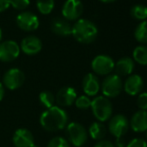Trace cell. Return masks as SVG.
I'll return each instance as SVG.
<instances>
[{
  "instance_id": "1",
  "label": "cell",
  "mask_w": 147,
  "mask_h": 147,
  "mask_svg": "<svg viewBox=\"0 0 147 147\" xmlns=\"http://www.w3.org/2000/svg\"><path fill=\"white\" fill-rule=\"evenodd\" d=\"M68 114L63 108L54 105L49 109H45L40 115L39 122L44 130L48 132H57L63 130L68 124Z\"/></svg>"
},
{
  "instance_id": "2",
  "label": "cell",
  "mask_w": 147,
  "mask_h": 147,
  "mask_svg": "<svg viewBox=\"0 0 147 147\" xmlns=\"http://www.w3.org/2000/svg\"><path fill=\"white\" fill-rule=\"evenodd\" d=\"M71 34L80 43H92L98 35V29L92 21L88 19H78L72 26Z\"/></svg>"
},
{
  "instance_id": "3",
  "label": "cell",
  "mask_w": 147,
  "mask_h": 147,
  "mask_svg": "<svg viewBox=\"0 0 147 147\" xmlns=\"http://www.w3.org/2000/svg\"><path fill=\"white\" fill-rule=\"evenodd\" d=\"M90 109L96 121L101 123L109 121V119L113 115L112 102L110 101V99L106 98L103 95L95 96L91 100Z\"/></svg>"
},
{
  "instance_id": "4",
  "label": "cell",
  "mask_w": 147,
  "mask_h": 147,
  "mask_svg": "<svg viewBox=\"0 0 147 147\" xmlns=\"http://www.w3.org/2000/svg\"><path fill=\"white\" fill-rule=\"evenodd\" d=\"M67 141L74 147H82L87 142L88 132L82 124L78 122H70L66 126Z\"/></svg>"
},
{
  "instance_id": "5",
  "label": "cell",
  "mask_w": 147,
  "mask_h": 147,
  "mask_svg": "<svg viewBox=\"0 0 147 147\" xmlns=\"http://www.w3.org/2000/svg\"><path fill=\"white\" fill-rule=\"evenodd\" d=\"M101 92L106 98H116L123 90V81L121 77L116 74H109L105 76L101 82Z\"/></svg>"
},
{
  "instance_id": "6",
  "label": "cell",
  "mask_w": 147,
  "mask_h": 147,
  "mask_svg": "<svg viewBox=\"0 0 147 147\" xmlns=\"http://www.w3.org/2000/svg\"><path fill=\"white\" fill-rule=\"evenodd\" d=\"M129 130V120L125 115L118 113L112 115L108 122V131L113 137L123 138Z\"/></svg>"
},
{
  "instance_id": "7",
  "label": "cell",
  "mask_w": 147,
  "mask_h": 147,
  "mask_svg": "<svg viewBox=\"0 0 147 147\" xmlns=\"http://www.w3.org/2000/svg\"><path fill=\"white\" fill-rule=\"evenodd\" d=\"M114 60L108 55L100 54L93 58L91 62V68L95 75L99 76H107L114 71Z\"/></svg>"
},
{
  "instance_id": "8",
  "label": "cell",
  "mask_w": 147,
  "mask_h": 147,
  "mask_svg": "<svg viewBox=\"0 0 147 147\" xmlns=\"http://www.w3.org/2000/svg\"><path fill=\"white\" fill-rule=\"evenodd\" d=\"M25 81V74L18 68L7 70L3 76V84L9 90H15L21 87Z\"/></svg>"
},
{
  "instance_id": "9",
  "label": "cell",
  "mask_w": 147,
  "mask_h": 147,
  "mask_svg": "<svg viewBox=\"0 0 147 147\" xmlns=\"http://www.w3.org/2000/svg\"><path fill=\"white\" fill-rule=\"evenodd\" d=\"M83 13V4L80 0H66L62 7V15L67 21H77Z\"/></svg>"
},
{
  "instance_id": "10",
  "label": "cell",
  "mask_w": 147,
  "mask_h": 147,
  "mask_svg": "<svg viewBox=\"0 0 147 147\" xmlns=\"http://www.w3.org/2000/svg\"><path fill=\"white\" fill-rule=\"evenodd\" d=\"M20 54V46L13 40H7L0 43V60L11 62Z\"/></svg>"
},
{
  "instance_id": "11",
  "label": "cell",
  "mask_w": 147,
  "mask_h": 147,
  "mask_svg": "<svg viewBox=\"0 0 147 147\" xmlns=\"http://www.w3.org/2000/svg\"><path fill=\"white\" fill-rule=\"evenodd\" d=\"M77 98V92L71 86H64L60 88L55 95V103L59 107L64 109V107H69L74 104Z\"/></svg>"
},
{
  "instance_id": "12",
  "label": "cell",
  "mask_w": 147,
  "mask_h": 147,
  "mask_svg": "<svg viewBox=\"0 0 147 147\" xmlns=\"http://www.w3.org/2000/svg\"><path fill=\"white\" fill-rule=\"evenodd\" d=\"M16 24L23 31H34L39 27V19L32 12L25 11L18 14L16 17Z\"/></svg>"
},
{
  "instance_id": "13",
  "label": "cell",
  "mask_w": 147,
  "mask_h": 147,
  "mask_svg": "<svg viewBox=\"0 0 147 147\" xmlns=\"http://www.w3.org/2000/svg\"><path fill=\"white\" fill-rule=\"evenodd\" d=\"M144 81L139 74H131L127 76L123 82V90L129 96H136L143 90Z\"/></svg>"
},
{
  "instance_id": "14",
  "label": "cell",
  "mask_w": 147,
  "mask_h": 147,
  "mask_svg": "<svg viewBox=\"0 0 147 147\" xmlns=\"http://www.w3.org/2000/svg\"><path fill=\"white\" fill-rule=\"evenodd\" d=\"M12 141L15 147H36L34 136L30 130L26 128H19L13 134Z\"/></svg>"
},
{
  "instance_id": "15",
  "label": "cell",
  "mask_w": 147,
  "mask_h": 147,
  "mask_svg": "<svg viewBox=\"0 0 147 147\" xmlns=\"http://www.w3.org/2000/svg\"><path fill=\"white\" fill-rule=\"evenodd\" d=\"M101 83L99 78L94 73H87L82 80V89L88 97H95L100 91Z\"/></svg>"
},
{
  "instance_id": "16",
  "label": "cell",
  "mask_w": 147,
  "mask_h": 147,
  "mask_svg": "<svg viewBox=\"0 0 147 147\" xmlns=\"http://www.w3.org/2000/svg\"><path fill=\"white\" fill-rule=\"evenodd\" d=\"M129 128L136 133L147 131V110H138L129 120Z\"/></svg>"
},
{
  "instance_id": "17",
  "label": "cell",
  "mask_w": 147,
  "mask_h": 147,
  "mask_svg": "<svg viewBox=\"0 0 147 147\" xmlns=\"http://www.w3.org/2000/svg\"><path fill=\"white\" fill-rule=\"evenodd\" d=\"M42 49V42L36 36H27L21 41L20 50L27 55H35Z\"/></svg>"
},
{
  "instance_id": "18",
  "label": "cell",
  "mask_w": 147,
  "mask_h": 147,
  "mask_svg": "<svg viewBox=\"0 0 147 147\" xmlns=\"http://www.w3.org/2000/svg\"><path fill=\"white\" fill-rule=\"evenodd\" d=\"M135 62L130 57H122L115 63L114 71L115 74L120 77L122 76H129L133 73Z\"/></svg>"
},
{
  "instance_id": "19",
  "label": "cell",
  "mask_w": 147,
  "mask_h": 147,
  "mask_svg": "<svg viewBox=\"0 0 147 147\" xmlns=\"http://www.w3.org/2000/svg\"><path fill=\"white\" fill-rule=\"evenodd\" d=\"M51 30L59 36H68L71 34L72 26L64 18H54L51 23Z\"/></svg>"
},
{
  "instance_id": "20",
  "label": "cell",
  "mask_w": 147,
  "mask_h": 147,
  "mask_svg": "<svg viewBox=\"0 0 147 147\" xmlns=\"http://www.w3.org/2000/svg\"><path fill=\"white\" fill-rule=\"evenodd\" d=\"M88 135L92 138L93 140L96 141H100V140L104 139L107 133V128L105 127L104 123L95 121L89 125V128L87 130Z\"/></svg>"
},
{
  "instance_id": "21",
  "label": "cell",
  "mask_w": 147,
  "mask_h": 147,
  "mask_svg": "<svg viewBox=\"0 0 147 147\" xmlns=\"http://www.w3.org/2000/svg\"><path fill=\"white\" fill-rule=\"evenodd\" d=\"M133 61L137 62L140 65H147V46L139 45L133 50Z\"/></svg>"
},
{
  "instance_id": "22",
  "label": "cell",
  "mask_w": 147,
  "mask_h": 147,
  "mask_svg": "<svg viewBox=\"0 0 147 147\" xmlns=\"http://www.w3.org/2000/svg\"><path fill=\"white\" fill-rule=\"evenodd\" d=\"M134 37L142 45L147 44V19L141 21L134 31Z\"/></svg>"
},
{
  "instance_id": "23",
  "label": "cell",
  "mask_w": 147,
  "mask_h": 147,
  "mask_svg": "<svg viewBox=\"0 0 147 147\" xmlns=\"http://www.w3.org/2000/svg\"><path fill=\"white\" fill-rule=\"evenodd\" d=\"M39 102L45 109H49L55 105V96L50 91H42L39 94Z\"/></svg>"
},
{
  "instance_id": "24",
  "label": "cell",
  "mask_w": 147,
  "mask_h": 147,
  "mask_svg": "<svg viewBox=\"0 0 147 147\" xmlns=\"http://www.w3.org/2000/svg\"><path fill=\"white\" fill-rule=\"evenodd\" d=\"M130 14L136 20L144 21L147 19V6L142 4H136L130 10Z\"/></svg>"
},
{
  "instance_id": "25",
  "label": "cell",
  "mask_w": 147,
  "mask_h": 147,
  "mask_svg": "<svg viewBox=\"0 0 147 147\" xmlns=\"http://www.w3.org/2000/svg\"><path fill=\"white\" fill-rule=\"evenodd\" d=\"M54 0H36L37 9L41 14H44V15L51 13L54 8Z\"/></svg>"
},
{
  "instance_id": "26",
  "label": "cell",
  "mask_w": 147,
  "mask_h": 147,
  "mask_svg": "<svg viewBox=\"0 0 147 147\" xmlns=\"http://www.w3.org/2000/svg\"><path fill=\"white\" fill-rule=\"evenodd\" d=\"M74 104H75V106L77 107L78 109L86 110V109L90 108L91 99H90V97L86 96V95H80V96H77Z\"/></svg>"
},
{
  "instance_id": "27",
  "label": "cell",
  "mask_w": 147,
  "mask_h": 147,
  "mask_svg": "<svg viewBox=\"0 0 147 147\" xmlns=\"http://www.w3.org/2000/svg\"><path fill=\"white\" fill-rule=\"evenodd\" d=\"M47 147H70V144L67 141V139L61 137V136H56L49 141Z\"/></svg>"
},
{
  "instance_id": "28",
  "label": "cell",
  "mask_w": 147,
  "mask_h": 147,
  "mask_svg": "<svg viewBox=\"0 0 147 147\" xmlns=\"http://www.w3.org/2000/svg\"><path fill=\"white\" fill-rule=\"evenodd\" d=\"M30 4V0H10V6L17 10H23Z\"/></svg>"
},
{
  "instance_id": "29",
  "label": "cell",
  "mask_w": 147,
  "mask_h": 147,
  "mask_svg": "<svg viewBox=\"0 0 147 147\" xmlns=\"http://www.w3.org/2000/svg\"><path fill=\"white\" fill-rule=\"evenodd\" d=\"M136 103L139 110H147V92H141L138 94Z\"/></svg>"
},
{
  "instance_id": "30",
  "label": "cell",
  "mask_w": 147,
  "mask_h": 147,
  "mask_svg": "<svg viewBox=\"0 0 147 147\" xmlns=\"http://www.w3.org/2000/svg\"><path fill=\"white\" fill-rule=\"evenodd\" d=\"M126 147H147V141L143 138L136 137L126 143Z\"/></svg>"
},
{
  "instance_id": "31",
  "label": "cell",
  "mask_w": 147,
  "mask_h": 147,
  "mask_svg": "<svg viewBox=\"0 0 147 147\" xmlns=\"http://www.w3.org/2000/svg\"><path fill=\"white\" fill-rule=\"evenodd\" d=\"M94 147H115L113 142H111L110 140L107 139H102L100 141H97V143L95 144Z\"/></svg>"
},
{
  "instance_id": "32",
  "label": "cell",
  "mask_w": 147,
  "mask_h": 147,
  "mask_svg": "<svg viewBox=\"0 0 147 147\" xmlns=\"http://www.w3.org/2000/svg\"><path fill=\"white\" fill-rule=\"evenodd\" d=\"M10 6V0H0V12L5 11Z\"/></svg>"
},
{
  "instance_id": "33",
  "label": "cell",
  "mask_w": 147,
  "mask_h": 147,
  "mask_svg": "<svg viewBox=\"0 0 147 147\" xmlns=\"http://www.w3.org/2000/svg\"><path fill=\"white\" fill-rule=\"evenodd\" d=\"M113 144H114L115 147H126V142L123 140V138H116L115 143Z\"/></svg>"
},
{
  "instance_id": "34",
  "label": "cell",
  "mask_w": 147,
  "mask_h": 147,
  "mask_svg": "<svg viewBox=\"0 0 147 147\" xmlns=\"http://www.w3.org/2000/svg\"><path fill=\"white\" fill-rule=\"evenodd\" d=\"M4 94H5V90H4V86H3V84L0 82V101L3 99V97H4Z\"/></svg>"
},
{
  "instance_id": "35",
  "label": "cell",
  "mask_w": 147,
  "mask_h": 147,
  "mask_svg": "<svg viewBox=\"0 0 147 147\" xmlns=\"http://www.w3.org/2000/svg\"><path fill=\"white\" fill-rule=\"evenodd\" d=\"M100 1L104 2V3H111V2H114V1H116V0H100Z\"/></svg>"
},
{
  "instance_id": "36",
  "label": "cell",
  "mask_w": 147,
  "mask_h": 147,
  "mask_svg": "<svg viewBox=\"0 0 147 147\" xmlns=\"http://www.w3.org/2000/svg\"><path fill=\"white\" fill-rule=\"evenodd\" d=\"M1 39H2V30L0 28V43H1Z\"/></svg>"
},
{
  "instance_id": "37",
  "label": "cell",
  "mask_w": 147,
  "mask_h": 147,
  "mask_svg": "<svg viewBox=\"0 0 147 147\" xmlns=\"http://www.w3.org/2000/svg\"><path fill=\"white\" fill-rule=\"evenodd\" d=\"M146 138H147V131H146ZM146 141H147V140H146Z\"/></svg>"
}]
</instances>
